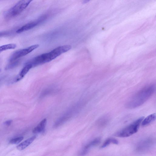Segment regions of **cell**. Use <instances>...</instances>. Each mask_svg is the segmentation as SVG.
<instances>
[{
  "mask_svg": "<svg viewBox=\"0 0 156 156\" xmlns=\"http://www.w3.org/2000/svg\"><path fill=\"white\" fill-rule=\"evenodd\" d=\"M155 89L154 84L145 86L139 90L127 101L126 107L129 109L138 107L143 104L153 94Z\"/></svg>",
  "mask_w": 156,
  "mask_h": 156,
  "instance_id": "obj_1",
  "label": "cell"
},
{
  "mask_svg": "<svg viewBox=\"0 0 156 156\" xmlns=\"http://www.w3.org/2000/svg\"><path fill=\"white\" fill-rule=\"evenodd\" d=\"M141 117L131 124L118 132L115 134V136L120 137H126L129 136L137 132L139 126L143 119Z\"/></svg>",
  "mask_w": 156,
  "mask_h": 156,
  "instance_id": "obj_2",
  "label": "cell"
},
{
  "mask_svg": "<svg viewBox=\"0 0 156 156\" xmlns=\"http://www.w3.org/2000/svg\"><path fill=\"white\" fill-rule=\"evenodd\" d=\"M33 0H21L7 12L8 17L16 16L21 13Z\"/></svg>",
  "mask_w": 156,
  "mask_h": 156,
  "instance_id": "obj_3",
  "label": "cell"
},
{
  "mask_svg": "<svg viewBox=\"0 0 156 156\" xmlns=\"http://www.w3.org/2000/svg\"><path fill=\"white\" fill-rule=\"evenodd\" d=\"M155 144V139L152 137L146 138L140 141L136 147V151L138 152H144L150 150Z\"/></svg>",
  "mask_w": 156,
  "mask_h": 156,
  "instance_id": "obj_4",
  "label": "cell"
},
{
  "mask_svg": "<svg viewBox=\"0 0 156 156\" xmlns=\"http://www.w3.org/2000/svg\"><path fill=\"white\" fill-rule=\"evenodd\" d=\"M39 46L38 44L31 46L26 48L18 50L14 52L10 57L9 61L11 62L18 59L29 53Z\"/></svg>",
  "mask_w": 156,
  "mask_h": 156,
  "instance_id": "obj_5",
  "label": "cell"
},
{
  "mask_svg": "<svg viewBox=\"0 0 156 156\" xmlns=\"http://www.w3.org/2000/svg\"><path fill=\"white\" fill-rule=\"evenodd\" d=\"M71 46L69 45H64L59 46L48 53L51 61L54 59L62 54L70 50Z\"/></svg>",
  "mask_w": 156,
  "mask_h": 156,
  "instance_id": "obj_6",
  "label": "cell"
},
{
  "mask_svg": "<svg viewBox=\"0 0 156 156\" xmlns=\"http://www.w3.org/2000/svg\"><path fill=\"white\" fill-rule=\"evenodd\" d=\"M32 68V66L30 64L26 63L18 75L14 79L13 82H16L22 79Z\"/></svg>",
  "mask_w": 156,
  "mask_h": 156,
  "instance_id": "obj_7",
  "label": "cell"
},
{
  "mask_svg": "<svg viewBox=\"0 0 156 156\" xmlns=\"http://www.w3.org/2000/svg\"><path fill=\"white\" fill-rule=\"evenodd\" d=\"M42 20L41 18L38 20L28 23L16 31L17 33H20L32 29L37 25Z\"/></svg>",
  "mask_w": 156,
  "mask_h": 156,
  "instance_id": "obj_8",
  "label": "cell"
},
{
  "mask_svg": "<svg viewBox=\"0 0 156 156\" xmlns=\"http://www.w3.org/2000/svg\"><path fill=\"white\" fill-rule=\"evenodd\" d=\"M100 141L101 139L99 137L96 138L90 141L85 146L81 154H86L91 148L99 144Z\"/></svg>",
  "mask_w": 156,
  "mask_h": 156,
  "instance_id": "obj_9",
  "label": "cell"
},
{
  "mask_svg": "<svg viewBox=\"0 0 156 156\" xmlns=\"http://www.w3.org/2000/svg\"><path fill=\"white\" fill-rule=\"evenodd\" d=\"M47 123V119H44L35 127L33 131L34 133H39L44 132Z\"/></svg>",
  "mask_w": 156,
  "mask_h": 156,
  "instance_id": "obj_10",
  "label": "cell"
},
{
  "mask_svg": "<svg viewBox=\"0 0 156 156\" xmlns=\"http://www.w3.org/2000/svg\"><path fill=\"white\" fill-rule=\"evenodd\" d=\"M36 137V136H34L26 140L17 146V149L20 151L24 149L33 142Z\"/></svg>",
  "mask_w": 156,
  "mask_h": 156,
  "instance_id": "obj_11",
  "label": "cell"
},
{
  "mask_svg": "<svg viewBox=\"0 0 156 156\" xmlns=\"http://www.w3.org/2000/svg\"><path fill=\"white\" fill-rule=\"evenodd\" d=\"M156 117L155 113L149 115L144 119H143L141 123L142 126H145L150 124L155 120Z\"/></svg>",
  "mask_w": 156,
  "mask_h": 156,
  "instance_id": "obj_12",
  "label": "cell"
},
{
  "mask_svg": "<svg viewBox=\"0 0 156 156\" xmlns=\"http://www.w3.org/2000/svg\"><path fill=\"white\" fill-rule=\"evenodd\" d=\"M109 120V117L107 115H105L98 119L97 124L99 127H102L107 125Z\"/></svg>",
  "mask_w": 156,
  "mask_h": 156,
  "instance_id": "obj_13",
  "label": "cell"
},
{
  "mask_svg": "<svg viewBox=\"0 0 156 156\" xmlns=\"http://www.w3.org/2000/svg\"><path fill=\"white\" fill-rule=\"evenodd\" d=\"M119 143L118 141L113 138H109L106 139L101 146V148H104L108 146L111 144H117Z\"/></svg>",
  "mask_w": 156,
  "mask_h": 156,
  "instance_id": "obj_14",
  "label": "cell"
},
{
  "mask_svg": "<svg viewBox=\"0 0 156 156\" xmlns=\"http://www.w3.org/2000/svg\"><path fill=\"white\" fill-rule=\"evenodd\" d=\"M16 46L15 44H9L2 45L0 46V50L1 52L10 49H14Z\"/></svg>",
  "mask_w": 156,
  "mask_h": 156,
  "instance_id": "obj_15",
  "label": "cell"
},
{
  "mask_svg": "<svg viewBox=\"0 0 156 156\" xmlns=\"http://www.w3.org/2000/svg\"><path fill=\"white\" fill-rule=\"evenodd\" d=\"M20 61L18 59L15 61L10 62V63L7 65L5 68L6 70H8L13 69L19 63Z\"/></svg>",
  "mask_w": 156,
  "mask_h": 156,
  "instance_id": "obj_16",
  "label": "cell"
},
{
  "mask_svg": "<svg viewBox=\"0 0 156 156\" xmlns=\"http://www.w3.org/2000/svg\"><path fill=\"white\" fill-rule=\"evenodd\" d=\"M23 139V136H20L12 139L10 141V143L12 144H17L20 142Z\"/></svg>",
  "mask_w": 156,
  "mask_h": 156,
  "instance_id": "obj_17",
  "label": "cell"
},
{
  "mask_svg": "<svg viewBox=\"0 0 156 156\" xmlns=\"http://www.w3.org/2000/svg\"><path fill=\"white\" fill-rule=\"evenodd\" d=\"M12 122V121L11 120H8L4 122V124L7 126H9L11 124Z\"/></svg>",
  "mask_w": 156,
  "mask_h": 156,
  "instance_id": "obj_18",
  "label": "cell"
},
{
  "mask_svg": "<svg viewBox=\"0 0 156 156\" xmlns=\"http://www.w3.org/2000/svg\"><path fill=\"white\" fill-rule=\"evenodd\" d=\"M90 0H83V4L89 2Z\"/></svg>",
  "mask_w": 156,
  "mask_h": 156,
  "instance_id": "obj_19",
  "label": "cell"
},
{
  "mask_svg": "<svg viewBox=\"0 0 156 156\" xmlns=\"http://www.w3.org/2000/svg\"><path fill=\"white\" fill-rule=\"evenodd\" d=\"M6 33V32H0V36H2L3 35H4Z\"/></svg>",
  "mask_w": 156,
  "mask_h": 156,
  "instance_id": "obj_20",
  "label": "cell"
},
{
  "mask_svg": "<svg viewBox=\"0 0 156 156\" xmlns=\"http://www.w3.org/2000/svg\"><path fill=\"white\" fill-rule=\"evenodd\" d=\"M2 52L0 50V53L1 52Z\"/></svg>",
  "mask_w": 156,
  "mask_h": 156,
  "instance_id": "obj_21",
  "label": "cell"
},
{
  "mask_svg": "<svg viewBox=\"0 0 156 156\" xmlns=\"http://www.w3.org/2000/svg\"><path fill=\"white\" fill-rule=\"evenodd\" d=\"M0 71H1V69H0Z\"/></svg>",
  "mask_w": 156,
  "mask_h": 156,
  "instance_id": "obj_22",
  "label": "cell"
}]
</instances>
